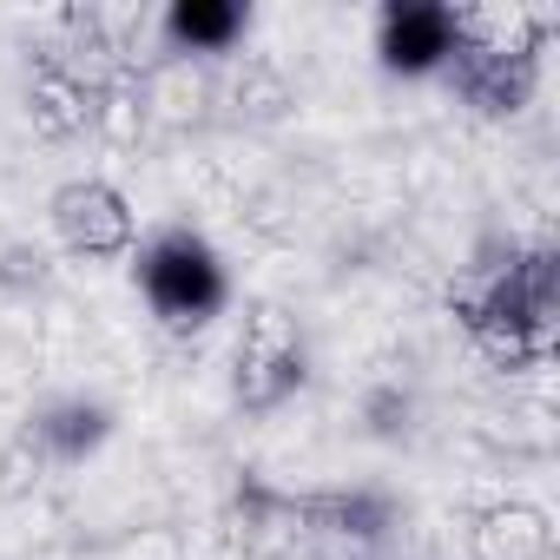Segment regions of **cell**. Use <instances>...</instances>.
Returning <instances> with one entry per match:
<instances>
[{"label":"cell","instance_id":"4","mask_svg":"<svg viewBox=\"0 0 560 560\" xmlns=\"http://www.w3.org/2000/svg\"><path fill=\"white\" fill-rule=\"evenodd\" d=\"M54 211H60V231L73 250H126V237H132V218H126L119 191H106V185H67Z\"/></svg>","mask_w":560,"mask_h":560},{"label":"cell","instance_id":"2","mask_svg":"<svg viewBox=\"0 0 560 560\" xmlns=\"http://www.w3.org/2000/svg\"><path fill=\"white\" fill-rule=\"evenodd\" d=\"M376 54L389 73H435L455 60V8L442 0H389L376 21Z\"/></svg>","mask_w":560,"mask_h":560},{"label":"cell","instance_id":"7","mask_svg":"<svg viewBox=\"0 0 560 560\" xmlns=\"http://www.w3.org/2000/svg\"><path fill=\"white\" fill-rule=\"evenodd\" d=\"M40 435L54 442V455L80 462L86 448H100V442H106V409H100V402H60V409H47Z\"/></svg>","mask_w":560,"mask_h":560},{"label":"cell","instance_id":"1","mask_svg":"<svg viewBox=\"0 0 560 560\" xmlns=\"http://www.w3.org/2000/svg\"><path fill=\"white\" fill-rule=\"evenodd\" d=\"M139 291L165 324H205L224 311V264L198 231H159L139 250Z\"/></svg>","mask_w":560,"mask_h":560},{"label":"cell","instance_id":"6","mask_svg":"<svg viewBox=\"0 0 560 560\" xmlns=\"http://www.w3.org/2000/svg\"><path fill=\"white\" fill-rule=\"evenodd\" d=\"M481 560H547V527L527 508H508L481 527Z\"/></svg>","mask_w":560,"mask_h":560},{"label":"cell","instance_id":"3","mask_svg":"<svg viewBox=\"0 0 560 560\" xmlns=\"http://www.w3.org/2000/svg\"><path fill=\"white\" fill-rule=\"evenodd\" d=\"M298 383H304L298 337L284 330V317H277V311H257V324L244 330V350H237V396L250 409H270V402H284Z\"/></svg>","mask_w":560,"mask_h":560},{"label":"cell","instance_id":"5","mask_svg":"<svg viewBox=\"0 0 560 560\" xmlns=\"http://www.w3.org/2000/svg\"><path fill=\"white\" fill-rule=\"evenodd\" d=\"M165 34H172V47L224 54V47L244 34V8H237V0H172Z\"/></svg>","mask_w":560,"mask_h":560}]
</instances>
